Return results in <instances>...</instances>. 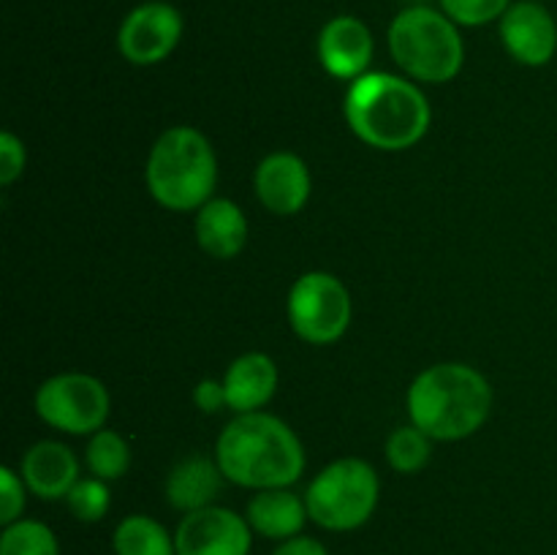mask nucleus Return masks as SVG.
<instances>
[{
    "label": "nucleus",
    "mask_w": 557,
    "mask_h": 555,
    "mask_svg": "<svg viewBox=\"0 0 557 555\" xmlns=\"http://www.w3.org/2000/svg\"><path fill=\"white\" fill-rule=\"evenodd\" d=\"M215 460L226 482L248 490L292 488L308 462L292 424L267 411L237 414L218 435Z\"/></svg>",
    "instance_id": "f257e3e1"
},
{
    "label": "nucleus",
    "mask_w": 557,
    "mask_h": 555,
    "mask_svg": "<svg viewBox=\"0 0 557 555\" xmlns=\"http://www.w3.org/2000/svg\"><path fill=\"white\" fill-rule=\"evenodd\" d=\"M343 114L359 141L373 150L403 152L428 136L433 109L428 96L408 76L368 71L351 82Z\"/></svg>",
    "instance_id": "f03ea898"
},
{
    "label": "nucleus",
    "mask_w": 557,
    "mask_h": 555,
    "mask_svg": "<svg viewBox=\"0 0 557 555\" xmlns=\"http://www.w3.org/2000/svg\"><path fill=\"white\" fill-rule=\"evenodd\" d=\"M406 408L411 422L433 441H462L487 422L493 386L471 365L438 362L411 381Z\"/></svg>",
    "instance_id": "7ed1b4c3"
},
{
    "label": "nucleus",
    "mask_w": 557,
    "mask_h": 555,
    "mask_svg": "<svg viewBox=\"0 0 557 555\" xmlns=\"http://www.w3.org/2000/svg\"><path fill=\"white\" fill-rule=\"evenodd\" d=\"M145 183L166 210L194 212L205 207L218 185V156L210 139L194 125L166 128L147 156Z\"/></svg>",
    "instance_id": "20e7f679"
},
{
    "label": "nucleus",
    "mask_w": 557,
    "mask_h": 555,
    "mask_svg": "<svg viewBox=\"0 0 557 555\" xmlns=\"http://www.w3.org/2000/svg\"><path fill=\"white\" fill-rule=\"evenodd\" d=\"M386 41L403 74L424 85L451 82L466 63L460 25L433 5L403 9L392 20Z\"/></svg>",
    "instance_id": "39448f33"
},
{
    "label": "nucleus",
    "mask_w": 557,
    "mask_h": 555,
    "mask_svg": "<svg viewBox=\"0 0 557 555\" xmlns=\"http://www.w3.org/2000/svg\"><path fill=\"white\" fill-rule=\"evenodd\" d=\"M381 479L362 457H341L321 468L305 490L310 520L332 533L362 528L375 515Z\"/></svg>",
    "instance_id": "423d86ee"
},
{
    "label": "nucleus",
    "mask_w": 557,
    "mask_h": 555,
    "mask_svg": "<svg viewBox=\"0 0 557 555\" xmlns=\"http://www.w3.org/2000/svg\"><path fill=\"white\" fill-rule=\"evenodd\" d=\"M288 324L310 346H332L351 326L354 305L346 283L324 270H310L288 292Z\"/></svg>",
    "instance_id": "0eeeda50"
},
{
    "label": "nucleus",
    "mask_w": 557,
    "mask_h": 555,
    "mask_svg": "<svg viewBox=\"0 0 557 555\" xmlns=\"http://www.w3.org/2000/svg\"><path fill=\"white\" fill-rule=\"evenodd\" d=\"M38 419L69 435H92L103 430L112 395L107 384L90 373H58L36 390Z\"/></svg>",
    "instance_id": "6e6552de"
},
{
    "label": "nucleus",
    "mask_w": 557,
    "mask_h": 555,
    "mask_svg": "<svg viewBox=\"0 0 557 555\" xmlns=\"http://www.w3.org/2000/svg\"><path fill=\"white\" fill-rule=\"evenodd\" d=\"M185 22L177 5L147 0L131 9L120 22L117 49L131 65H158L180 47Z\"/></svg>",
    "instance_id": "1a4fd4ad"
},
{
    "label": "nucleus",
    "mask_w": 557,
    "mask_h": 555,
    "mask_svg": "<svg viewBox=\"0 0 557 555\" xmlns=\"http://www.w3.org/2000/svg\"><path fill=\"white\" fill-rule=\"evenodd\" d=\"M174 547L177 555H250L253 528L245 515L215 504L183 515L174 531Z\"/></svg>",
    "instance_id": "9d476101"
},
{
    "label": "nucleus",
    "mask_w": 557,
    "mask_h": 555,
    "mask_svg": "<svg viewBox=\"0 0 557 555\" xmlns=\"http://www.w3.org/2000/svg\"><path fill=\"white\" fill-rule=\"evenodd\" d=\"M500 41L506 52L528 69H542L557 52V22L547 5L536 0H517L500 16Z\"/></svg>",
    "instance_id": "9b49d317"
},
{
    "label": "nucleus",
    "mask_w": 557,
    "mask_h": 555,
    "mask_svg": "<svg viewBox=\"0 0 557 555\" xmlns=\"http://www.w3.org/2000/svg\"><path fill=\"white\" fill-rule=\"evenodd\" d=\"M315 52H319V63L326 74L335 79L357 82L359 76L368 74L370 63H373V30L359 16H332L321 27Z\"/></svg>",
    "instance_id": "f8f14e48"
},
{
    "label": "nucleus",
    "mask_w": 557,
    "mask_h": 555,
    "mask_svg": "<svg viewBox=\"0 0 557 555\" xmlns=\"http://www.w3.org/2000/svg\"><path fill=\"white\" fill-rule=\"evenodd\" d=\"M253 190L261 207L272 215H297L305 210L313 190L310 169L297 152L277 150L261 158L253 172Z\"/></svg>",
    "instance_id": "ddd939ff"
},
{
    "label": "nucleus",
    "mask_w": 557,
    "mask_h": 555,
    "mask_svg": "<svg viewBox=\"0 0 557 555\" xmlns=\"http://www.w3.org/2000/svg\"><path fill=\"white\" fill-rule=\"evenodd\" d=\"M20 473L27 490L41 501H60L79 482V460L60 441H38L22 455Z\"/></svg>",
    "instance_id": "4468645a"
},
{
    "label": "nucleus",
    "mask_w": 557,
    "mask_h": 555,
    "mask_svg": "<svg viewBox=\"0 0 557 555\" xmlns=\"http://www.w3.org/2000/svg\"><path fill=\"white\" fill-rule=\"evenodd\" d=\"M223 482H226V477H223L215 457L188 455L172 466L163 493H166V504L172 509L190 515V511L215 506Z\"/></svg>",
    "instance_id": "2eb2a0df"
},
{
    "label": "nucleus",
    "mask_w": 557,
    "mask_h": 555,
    "mask_svg": "<svg viewBox=\"0 0 557 555\" xmlns=\"http://www.w3.org/2000/svg\"><path fill=\"white\" fill-rule=\"evenodd\" d=\"M277 381H281V373H277V365L270 354H243L228 365L226 375H223L226 406L234 414L261 411L275 397Z\"/></svg>",
    "instance_id": "dca6fc26"
},
{
    "label": "nucleus",
    "mask_w": 557,
    "mask_h": 555,
    "mask_svg": "<svg viewBox=\"0 0 557 555\" xmlns=\"http://www.w3.org/2000/svg\"><path fill=\"white\" fill-rule=\"evenodd\" d=\"M196 243L212 259H234L248 243V218L243 207L223 196H212L196 210Z\"/></svg>",
    "instance_id": "f3484780"
},
{
    "label": "nucleus",
    "mask_w": 557,
    "mask_h": 555,
    "mask_svg": "<svg viewBox=\"0 0 557 555\" xmlns=\"http://www.w3.org/2000/svg\"><path fill=\"white\" fill-rule=\"evenodd\" d=\"M245 520L259 536L272 539V542H286V539L302 533L310 515L302 495L294 493L292 488H272L256 490L253 498L248 501V509H245Z\"/></svg>",
    "instance_id": "a211bd4d"
},
{
    "label": "nucleus",
    "mask_w": 557,
    "mask_h": 555,
    "mask_svg": "<svg viewBox=\"0 0 557 555\" xmlns=\"http://www.w3.org/2000/svg\"><path fill=\"white\" fill-rule=\"evenodd\" d=\"M114 555H177L174 536L150 515H128L117 522L112 536Z\"/></svg>",
    "instance_id": "6ab92c4d"
},
{
    "label": "nucleus",
    "mask_w": 557,
    "mask_h": 555,
    "mask_svg": "<svg viewBox=\"0 0 557 555\" xmlns=\"http://www.w3.org/2000/svg\"><path fill=\"white\" fill-rule=\"evenodd\" d=\"M85 462L90 468L92 477L103 479V482H114V479L125 477L131 468V446L117 430H98L90 435L85 449Z\"/></svg>",
    "instance_id": "aec40b11"
},
{
    "label": "nucleus",
    "mask_w": 557,
    "mask_h": 555,
    "mask_svg": "<svg viewBox=\"0 0 557 555\" xmlns=\"http://www.w3.org/2000/svg\"><path fill=\"white\" fill-rule=\"evenodd\" d=\"M386 462L397 473H419L433 457V439L417 424H403L386 439Z\"/></svg>",
    "instance_id": "412c9836"
},
{
    "label": "nucleus",
    "mask_w": 557,
    "mask_h": 555,
    "mask_svg": "<svg viewBox=\"0 0 557 555\" xmlns=\"http://www.w3.org/2000/svg\"><path fill=\"white\" fill-rule=\"evenodd\" d=\"M0 555H60V542L47 522L22 517L11 526H3Z\"/></svg>",
    "instance_id": "4be33fe9"
},
{
    "label": "nucleus",
    "mask_w": 557,
    "mask_h": 555,
    "mask_svg": "<svg viewBox=\"0 0 557 555\" xmlns=\"http://www.w3.org/2000/svg\"><path fill=\"white\" fill-rule=\"evenodd\" d=\"M69 511L79 522H101L107 517L109 506H112V493H109V482L98 477L79 479L65 495Z\"/></svg>",
    "instance_id": "5701e85b"
},
{
    "label": "nucleus",
    "mask_w": 557,
    "mask_h": 555,
    "mask_svg": "<svg viewBox=\"0 0 557 555\" xmlns=\"http://www.w3.org/2000/svg\"><path fill=\"white\" fill-rule=\"evenodd\" d=\"M438 5L460 27H482L500 20L511 0H438Z\"/></svg>",
    "instance_id": "b1692460"
},
{
    "label": "nucleus",
    "mask_w": 557,
    "mask_h": 555,
    "mask_svg": "<svg viewBox=\"0 0 557 555\" xmlns=\"http://www.w3.org/2000/svg\"><path fill=\"white\" fill-rule=\"evenodd\" d=\"M27 493H30V490H27L20 471H14V468H0V522H3V526L22 520Z\"/></svg>",
    "instance_id": "393cba45"
},
{
    "label": "nucleus",
    "mask_w": 557,
    "mask_h": 555,
    "mask_svg": "<svg viewBox=\"0 0 557 555\" xmlns=\"http://www.w3.org/2000/svg\"><path fill=\"white\" fill-rule=\"evenodd\" d=\"M27 163L25 145L11 131L0 134V185H11L22 177Z\"/></svg>",
    "instance_id": "a878e982"
},
{
    "label": "nucleus",
    "mask_w": 557,
    "mask_h": 555,
    "mask_svg": "<svg viewBox=\"0 0 557 555\" xmlns=\"http://www.w3.org/2000/svg\"><path fill=\"white\" fill-rule=\"evenodd\" d=\"M194 403L205 414H215V411H221V408H228L226 406V386H223V381H215V379L199 381L194 390Z\"/></svg>",
    "instance_id": "bb28decb"
},
{
    "label": "nucleus",
    "mask_w": 557,
    "mask_h": 555,
    "mask_svg": "<svg viewBox=\"0 0 557 555\" xmlns=\"http://www.w3.org/2000/svg\"><path fill=\"white\" fill-rule=\"evenodd\" d=\"M272 555H330V550H326L319 539L299 533V536L286 539V542L277 544Z\"/></svg>",
    "instance_id": "cd10ccee"
},
{
    "label": "nucleus",
    "mask_w": 557,
    "mask_h": 555,
    "mask_svg": "<svg viewBox=\"0 0 557 555\" xmlns=\"http://www.w3.org/2000/svg\"><path fill=\"white\" fill-rule=\"evenodd\" d=\"M536 3H542V0H536Z\"/></svg>",
    "instance_id": "c85d7f7f"
}]
</instances>
